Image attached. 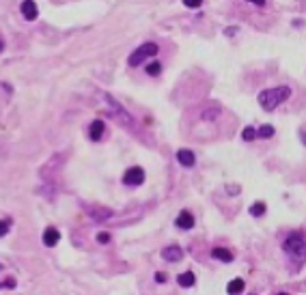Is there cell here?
Returning <instances> with one entry per match:
<instances>
[{
    "label": "cell",
    "instance_id": "cell-1",
    "mask_svg": "<svg viewBox=\"0 0 306 295\" xmlns=\"http://www.w3.org/2000/svg\"><path fill=\"white\" fill-rule=\"evenodd\" d=\"M280 248H283V252L289 257V261L293 263L295 272L306 263V237H304V233H300V231L287 233V237L283 239V246Z\"/></svg>",
    "mask_w": 306,
    "mask_h": 295
},
{
    "label": "cell",
    "instance_id": "cell-2",
    "mask_svg": "<svg viewBox=\"0 0 306 295\" xmlns=\"http://www.w3.org/2000/svg\"><path fill=\"white\" fill-rule=\"evenodd\" d=\"M291 97V88L287 84H280V87H272V88H265V91L259 93L257 102L259 106L265 110V112H272L280 106V104H285L287 99Z\"/></svg>",
    "mask_w": 306,
    "mask_h": 295
},
{
    "label": "cell",
    "instance_id": "cell-3",
    "mask_svg": "<svg viewBox=\"0 0 306 295\" xmlns=\"http://www.w3.org/2000/svg\"><path fill=\"white\" fill-rule=\"evenodd\" d=\"M158 54H160V46H158V43H155V41H147V43L138 46L132 54H129L127 65H129V67H140V65H144L147 61L155 58Z\"/></svg>",
    "mask_w": 306,
    "mask_h": 295
},
{
    "label": "cell",
    "instance_id": "cell-4",
    "mask_svg": "<svg viewBox=\"0 0 306 295\" xmlns=\"http://www.w3.org/2000/svg\"><path fill=\"white\" fill-rule=\"evenodd\" d=\"M144 179H147V173H144L143 166H129L127 171L123 173L121 177V183L127 188H138L144 183Z\"/></svg>",
    "mask_w": 306,
    "mask_h": 295
},
{
    "label": "cell",
    "instance_id": "cell-5",
    "mask_svg": "<svg viewBox=\"0 0 306 295\" xmlns=\"http://www.w3.org/2000/svg\"><path fill=\"white\" fill-rule=\"evenodd\" d=\"M104 102L110 104V114H112V117L117 119V121H121V123H125V125H129V127H132V125H134L132 114H129L127 110H125V108L121 106V104L117 102V99L110 97V95H104Z\"/></svg>",
    "mask_w": 306,
    "mask_h": 295
},
{
    "label": "cell",
    "instance_id": "cell-6",
    "mask_svg": "<svg viewBox=\"0 0 306 295\" xmlns=\"http://www.w3.org/2000/svg\"><path fill=\"white\" fill-rule=\"evenodd\" d=\"M160 257H162L166 263H179L183 259V248L177 246V243H173V246H164L162 252H160Z\"/></svg>",
    "mask_w": 306,
    "mask_h": 295
},
{
    "label": "cell",
    "instance_id": "cell-7",
    "mask_svg": "<svg viewBox=\"0 0 306 295\" xmlns=\"http://www.w3.org/2000/svg\"><path fill=\"white\" fill-rule=\"evenodd\" d=\"M175 159H177L183 168H194V166H197V156H194L192 149H179V151L175 153Z\"/></svg>",
    "mask_w": 306,
    "mask_h": 295
},
{
    "label": "cell",
    "instance_id": "cell-8",
    "mask_svg": "<svg viewBox=\"0 0 306 295\" xmlns=\"http://www.w3.org/2000/svg\"><path fill=\"white\" fill-rule=\"evenodd\" d=\"M104 134H106V121L104 119H95L89 125V138L93 140V142H99V140L104 138Z\"/></svg>",
    "mask_w": 306,
    "mask_h": 295
},
{
    "label": "cell",
    "instance_id": "cell-9",
    "mask_svg": "<svg viewBox=\"0 0 306 295\" xmlns=\"http://www.w3.org/2000/svg\"><path fill=\"white\" fill-rule=\"evenodd\" d=\"M19 11H22V17L26 19V22H33V19H37V16H39V7L35 0H24V2L19 4Z\"/></svg>",
    "mask_w": 306,
    "mask_h": 295
},
{
    "label": "cell",
    "instance_id": "cell-10",
    "mask_svg": "<svg viewBox=\"0 0 306 295\" xmlns=\"http://www.w3.org/2000/svg\"><path fill=\"white\" fill-rule=\"evenodd\" d=\"M41 242H43V246L46 248H54L58 242H61V231H58L56 226H48L41 235Z\"/></svg>",
    "mask_w": 306,
    "mask_h": 295
},
{
    "label": "cell",
    "instance_id": "cell-11",
    "mask_svg": "<svg viewBox=\"0 0 306 295\" xmlns=\"http://www.w3.org/2000/svg\"><path fill=\"white\" fill-rule=\"evenodd\" d=\"M175 226L181 228V231H190V228H194V216H192V211H188V209L179 211V216L175 218Z\"/></svg>",
    "mask_w": 306,
    "mask_h": 295
},
{
    "label": "cell",
    "instance_id": "cell-12",
    "mask_svg": "<svg viewBox=\"0 0 306 295\" xmlns=\"http://www.w3.org/2000/svg\"><path fill=\"white\" fill-rule=\"evenodd\" d=\"M212 259H216V261H220V263H233L235 254L222 246H216V248H212Z\"/></svg>",
    "mask_w": 306,
    "mask_h": 295
},
{
    "label": "cell",
    "instance_id": "cell-13",
    "mask_svg": "<svg viewBox=\"0 0 306 295\" xmlns=\"http://www.w3.org/2000/svg\"><path fill=\"white\" fill-rule=\"evenodd\" d=\"M87 213L95 220V222H104V220H108V218H112V216H114L112 209H104V207H91Z\"/></svg>",
    "mask_w": 306,
    "mask_h": 295
},
{
    "label": "cell",
    "instance_id": "cell-14",
    "mask_svg": "<svg viewBox=\"0 0 306 295\" xmlns=\"http://www.w3.org/2000/svg\"><path fill=\"white\" fill-rule=\"evenodd\" d=\"M144 73L151 78H158L160 73H162V63L158 61V58H151V61L144 63Z\"/></svg>",
    "mask_w": 306,
    "mask_h": 295
},
{
    "label": "cell",
    "instance_id": "cell-15",
    "mask_svg": "<svg viewBox=\"0 0 306 295\" xmlns=\"http://www.w3.org/2000/svg\"><path fill=\"white\" fill-rule=\"evenodd\" d=\"M177 284H179V287H183V289L194 287V284H197V276H194V272H183V274H179V276H177Z\"/></svg>",
    "mask_w": 306,
    "mask_h": 295
},
{
    "label": "cell",
    "instance_id": "cell-16",
    "mask_svg": "<svg viewBox=\"0 0 306 295\" xmlns=\"http://www.w3.org/2000/svg\"><path fill=\"white\" fill-rule=\"evenodd\" d=\"M248 213H250V216H252V218H263L265 213H268V205H265L263 201H257V203H252V205H250V207H248Z\"/></svg>",
    "mask_w": 306,
    "mask_h": 295
},
{
    "label": "cell",
    "instance_id": "cell-17",
    "mask_svg": "<svg viewBox=\"0 0 306 295\" xmlns=\"http://www.w3.org/2000/svg\"><path fill=\"white\" fill-rule=\"evenodd\" d=\"M244 289H246V280H244V278H233V280H231V282L227 284V293H231V295L244 293Z\"/></svg>",
    "mask_w": 306,
    "mask_h": 295
},
{
    "label": "cell",
    "instance_id": "cell-18",
    "mask_svg": "<svg viewBox=\"0 0 306 295\" xmlns=\"http://www.w3.org/2000/svg\"><path fill=\"white\" fill-rule=\"evenodd\" d=\"M276 129L274 125H261V127H257V138H274Z\"/></svg>",
    "mask_w": 306,
    "mask_h": 295
},
{
    "label": "cell",
    "instance_id": "cell-19",
    "mask_svg": "<svg viewBox=\"0 0 306 295\" xmlns=\"http://www.w3.org/2000/svg\"><path fill=\"white\" fill-rule=\"evenodd\" d=\"M242 140L244 142H254V140H257V129L250 127V125L248 127H244L242 129Z\"/></svg>",
    "mask_w": 306,
    "mask_h": 295
},
{
    "label": "cell",
    "instance_id": "cell-20",
    "mask_svg": "<svg viewBox=\"0 0 306 295\" xmlns=\"http://www.w3.org/2000/svg\"><path fill=\"white\" fill-rule=\"evenodd\" d=\"M11 226H13V220H11V218L0 220V237H4V235L11 231Z\"/></svg>",
    "mask_w": 306,
    "mask_h": 295
},
{
    "label": "cell",
    "instance_id": "cell-21",
    "mask_svg": "<svg viewBox=\"0 0 306 295\" xmlns=\"http://www.w3.org/2000/svg\"><path fill=\"white\" fill-rule=\"evenodd\" d=\"M218 114H220V108L218 106H212L209 110H205V112H203V119H205V121H214Z\"/></svg>",
    "mask_w": 306,
    "mask_h": 295
},
{
    "label": "cell",
    "instance_id": "cell-22",
    "mask_svg": "<svg viewBox=\"0 0 306 295\" xmlns=\"http://www.w3.org/2000/svg\"><path fill=\"white\" fill-rule=\"evenodd\" d=\"M97 243H102V246H106V243H110V239H112V235H110L108 231H99L97 233Z\"/></svg>",
    "mask_w": 306,
    "mask_h": 295
},
{
    "label": "cell",
    "instance_id": "cell-23",
    "mask_svg": "<svg viewBox=\"0 0 306 295\" xmlns=\"http://www.w3.org/2000/svg\"><path fill=\"white\" fill-rule=\"evenodd\" d=\"M205 0H183V7L185 9H200V4H203Z\"/></svg>",
    "mask_w": 306,
    "mask_h": 295
},
{
    "label": "cell",
    "instance_id": "cell-24",
    "mask_svg": "<svg viewBox=\"0 0 306 295\" xmlns=\"http://www.w3.org/2000/svg\"><path fill=\"white\" fill-rule=\"evenodd\" d=\"M153 280H155L158 284H164V282L168 280V274H166V272H155V274H153Z\"/></svg>",
    "mask_w": 306,
    "mask_h": 295
},
{
    "label": "cell",
    "instance_id": "cell-25",
    "mask_svg": "<svg viewBox=\"0 0 306 295\" xmlns=\"http://www.w3.org/2000/svg\"><path fill=\"white\" fill-rule=\"evenodd\" d=\"M16 278H13V276H9L7 280H2V287H7V289H16Z\"/></svg>",
    "mask_w": 306,
    "mask_h": 295
},
{
    "label": "cell",
    "instance_id": "cell-26",
    "mask_svg": "<svg viewBox=\"0 0 306 295\" xmlns=\"http://www.w3.org/2000/svg\"><path fill=\"white\" fill-rule=\"evenodd\" d=\"M237 35V26H229L224 28V37H235Z\"/></svg>",
    "mask_w": 306,
    "mask_h": 295
},
{
    "label": "cell",
    "instance_id": "cell-27",
    "mask_svg": "<svg viewBox=\"0 0 306 295\" xmlns=\"http://www.w3.org/2000/svg\"><path fill=\"white\" fill-rule=\"evenodd\" d=\"M246 2L254 4V7H265V0H246Z\"/></svg>",
    "mask_w": 306,
    "mask_h": 295
},
{
    "label": "cell",
    "instance_id": "cell-28",
    "mask_svg": "<svg viewBox=\"0 0 306 295\" xmlns=\"http://www.w3.org/2000/svg\"><path fill=\"white\" fill-rule=\"evenodd\" d=\"M300 140H302L304 147H306V127H304V129H300Z\"/></svg>",
    "mask_w": 306,
    "mask_h": 295
},
{
    "label": "cell",
    "instance_id": "cell-29",
    "mask_svg": "<svg viewBox=\"0 0 306 295\" xmlns=\"http://www.w3.org/2000/svg\"><path fill=\"white\" fill-rule=\"evenodd\" d=\"M2 50H4V41H2V37H0V54H2Z\"/></svg>",
    "mask_w": 306,
    "mask_h": 295
},
{
    "label": "cell",
    "instance_id": "cell-30",
    "mask_svg": "<svg viewBox=\"0 0 306 295\" xmlns=\"http://www.w3.org/2000/svg\"><path fill=\"white\" fill-rule=\"evenodd\" d=\"M2 267H4V265H2V263H0V269H2Z\"/></svg>",
    "mask_w": 306,
    "mask_h": 295
},
{
    "label": "cell",
    "instance_id": "cell-31",
    "mask_svg": "<svg viewBox=\"0 0 306 295\" xmlns=\"http://www.w3.org/2000/svg\"><path fill=\"white\" fill-rule=\"evenodd\" d=\"M0 287H2V282H0Z\"/></svg>",
    "mask_w": 306,
    "mask_h": 295
}]
</instances>
